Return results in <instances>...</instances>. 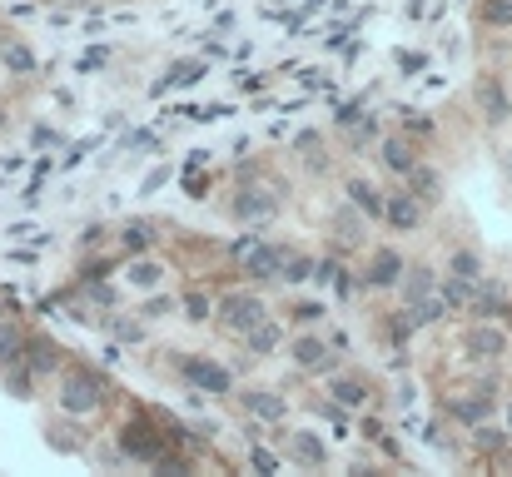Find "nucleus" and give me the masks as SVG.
Here are the masks:
<instances>
[{
    "mask_svg": "<svg viewBox=\"0 0 512 477\" xmlns=\"http://www.w3.org/2000/svg\"><path fill=\"white\" fill-rule=\"evenodd\" d=\"M5 125H10V110H5V105H0V130H5Z\"/></svg>",
    "mask_w": 512,
    "mask_h": 477,
    "instance_id": "49",
    "label": "nucleus"
},
{
    "mask_svg": "<svg viewBox=\"0 0 512 477\" xmlns=\"http://www.w3.org/2000/svg\"><path fill=\"white\" fill-rule=\"evenodd\" d=\"M324 314H329L324 304H294V309H289V318H294V323H319Z\"/></svg>",
    "mask_w": 512,
    "mask_h": 477,
    "instance_id": "40",
    "label": "nucleus"
},
{
    "mask_svg": "<svg viewBox=\"0 0 512 477\" xmlns=\"http://www.w3.org/2000/svg\"><path fill=\"white\" fill-rule=\"evenodd\" d=\"M174 363H179V378H184L194 393H209V398L234 393V373H229L224 363H214V358H204V353H179Z\"/></svg>",
    "mask_w": 512,
    "mask_h": 477,
    "instance_id": "3",
    "label": "nucleus"
},
{
    "mask_svg": "<svg viewBox=\"0 0 512 477\" xmlns=\"http://www.w3.org/2000/svg\"><path fill=\"white\" fill-rule=\"evenodd\" d=\"M403 184H408L423 204H438V199H443V179H438V169H428V164H413V169L403 174Z\"/></svg>",
    "mask_w": 512,
    "mask_h": 477,
    "instance_id": "26",
    "label": "nucleus"
},
{
    "mask_svg": "<svg viewBox=\"0 0 512 477\" xmlns=\"http://www.w3.org/2000/svg\"><path fill=\"white\" fill-rule=\"evenodd\" d=\"M423 65H428V55H418V50H413V55H408V50H398V70H403V75H418Z\"/></svg>",
    "mask_w": 512,
    "mask_h": 477,
    "instance_id": "43",
    "label": "nucleus"
},
{
    "mask_svg": "<svg viewBox=\"0 0 512 477\" xmlns=\"http://www.w3.org/2000/svg\"><path fill=\"white\" fill-rule=\"evenodd\" d=\"M0 373H5V388H10L20 403H30V398H35V383H40V378H35L25 363H10V368H0Z\"/></svg>",
    "mask_w": 512,
    "mask_h": 477,
    "instance_id": "32",
    "label": "nucleus"
},
{
    "mask_svg": "<svg viewBox=\"0 0 512 477\" xmlns=\"http://www.w3.org/2000/svg\"><path fill=\"white\" fill-rule=\"evenodd\" d=\"M105 398H110V383H105L95 368H85V363H65L60 388H55V408H60L65 418H90V413H100Z\"/></svg>",
    "mask_w": 512,
    "mask_h": 477,
    "instance_id": "2",
    "label": "nucleus"
},
{
    "mask_svg": "<svg viewBox=\"0 0 512 477\" xmlns=\"http://www.w3.org/2000/svg\"><path fill=\"white\" fill-rule=\"evenodd\" d=\"M25 348H30V328L20 318H0V368L25 363Z\"/></svg>",
    "mask_w": 512,
    "mask_h": 477,
    "instance_id": "19",
    "label": "nucleus"
},
{
    "mask_svg": "<svg viewBox=\"0 0 512 477\" xmlns=\"http://www.w3.org/2000/svg\"><path fill=\"white\" fill-rule=\"evenodd\" d=\"M65 10H85V5H95V0H60Z\"/></svg>",
    "mask_w": 512,
    "mask_h": 477,
    "instance_id": "47",
    "label": "nucleus"
},
{
    "mask_svg": "<svg viewBox=\"0 0 512 477\" xmlns=\"http://www.w3.org/2000/svg\"><path fill=\"white\" fill-rule=\"evenodd\" d=\"M289 463H299V468H329V443L319 433H309V428H294L289 433Z\"/></svg>",
    "mask_w": 512,
    "mask_h": 477,
    "instance_id": "15",
    "label": "nucleus"
},
{
    "mask_svg": "<svg viewBox=\"0 0 512 477\" xmlns=\"http://www.w3.org/2000/svg\"><path fill=\"white\" fill-rule=\"evenodd\" d=\"M179 314L189 318V323H209V318L219 314V304H214V299H209L204 289H189V294L179 299Z\"/></svg>",
    "mask_w": 512,
    "mask_h": 477,
    "instance_id": "31",
    "label": "nucleus"
},
{
    "mask_svg": "<svg viewBox=\"0 0 512 477\" xmlns=\"http://www.w3.org/2000/svg\"><path fill=\"white\" fill-rule=\"evenodd\" d=\"M363 105H368V100H363V95H358V100H348V105H343L339 115H334V125H339V130H348V125H353V120H358V115H363Z\"/></svg>",
    "mask_w": 512,
    "mask_h": 477,
    "instance_id": "41",
    "label": "nucleus"
},
{
    "mask_svg": "<svg viewBox=\"0 0 512 477\" xmlns=\"http://www.w3.org/2000/svg\"><path fill=\"white\" fill-rule=\"evenodd\" d=\"M463 348H468L473 363L503 358V353H508V323H503V318H478V323L463 333Z\"/></svg>",
    "mask_w": 512,
    "mask_h": 477,
    "instance_id": "6",
    "label": "nucleus"
},
{
    "mask_svg": "<svg viewBox=\"0 0 512 477\" xmlns=\"http://www.w3.org/2000/svg\"><path fill=\"white\" fill-rule=\"evenodd\" d=\"M314 269H319V264H314L309 254H289V259H284V284H304V279H314Z\"/></svg>",
    "mask_w": 512,
    "mask_h": 477,
    "instance_id": "36",
    "label": "nucleus"
},
{
    "mask_svg": "<svg viewBox=\"0 0 512 477\" xmlns=\"http://www.w3.org/2000/svg\"><path fill=\"white\" fill-rule=\"evenodd\" d=\"M125 279H130L135 289H160V279H165V264H155L150 254H135V259H130V269H125Z\"/></svg>",
    "mask_w": 512,
    "mask_h": 477,
    "instance_id": "27",
    "label": "nucleus"
},
{
    "mask_svg": "<svg viewBox=\"0 0 512 477\" xmlns=\"http://www.w3.org/2000/svg\"><path fill=\"white\" fill-rule=\"evenodd\" d=\"M383 224L393 229V234H408V229H418L423 224V199L403 184V189H393L388 194V204H383Z\"/></svg>",
    "mask_w": 512,
    "mask_h": 477,
    "instance_id": "11",
    "label": "nucleus"
},
{
    "mask_svg": "<svg viewBox=\"0 0 512 477\" xmlns=\"http://www.w3.org/2000/svg\"><path fill=\"white\" fill-rule=\"evenodd\" d=\"M448 274H458V279H483L488 264H483L478 249H453V254H448Z\"/></svg>",
    "mask_w": 512,
    "mask_h": 477,
    "instance_id": "29",
    "label": "nucleus"
},
{
    "mask_svg": "<svg viewBox=\"0 0 512 477\" xmlns=\"http://www.w3.org/2000/svg\"><path fill=\"white\" fill-rule=\"evenodd\" d=\"M508 433H512V403H508Z\"/></svg>",
    "mask_w": 512,
    "mask_h": 477,
    "instance_id": "51",
    "label": "nucleus"
},
{
    "mask_svg": "<svg viewBox=\"0 0 512 477\" xmlns=\"http://www.w3.org/2000/svg\"><path fill=\"white\" fill-rule=\"evenodd\" d=\"M0 318H5V309H0Z\"/></svg>",
    "mask_w": 512,
    "mask_h": 477,
    "instance_id": "52",
    "label": "nucleus"
},
{
    "mask_svg": "<svg viewBox=\"0 0 512 477\" xmlns=\"http://www.w3.org/2000/svg\"><path fill=\"white\" fill-rule=\"evenodd\" d=\"M115 448L125 453V463H150V468H155V463L170 453V438H165L160 413H150V408L130 413V418L115 428Z\"/></svg>",
    "mask_w": 512,
    "mask_h": 477,
    "instance_id": "1",
    "label": "nucleus"
},
{
    "mask_svg": "<svg viewBox=\"0 0 512 477\" xmlns=\"http://www.w3.org/2000/svg\"><path fill=\"white\" fill-rule=\"evenodd\" d=\"M403 269H408L403 254L388 249V244H378V249L368 254V269H363L358 289H373V294H378V289H398V284H403Z\"/></svg>",
    "mask_w": 512,
    "mask_h": 477,
    "instance_id": "9",
    "label": "nucleus"
},
{
    "mask_svg": "<svg viewBox=\"0 0 512 477\" xmlns=\"http://www.w3.org/2000/svg\"><path fill=\"white\" fill-rule=\"evenodd\" d=\"M438 294H443L448 314H468V309H473V294H478V279H458V274H448V279H438Z\"/></svg>",
    "mask_w": 512,
    "mask_h": 477,
    "instance_id": "21",
    "label": "nucleus"
},
{
    "mask_svg": "<svg viewBox=\"0 0 512 477\" xmlns=\"http://www.w3.org/2000/svg\"><path fill=\"white\" fill-rule=\"evenodd\" d=\"M279 343H284V328H279L274 318H264V323H254V328L244 333V353H249V358H269V353H279Z\"/></svg>",
    "mask_w": 512,
    "mask_h": 477,
    "instance_id": "20",
    "label": "nucleus"
},
{
    "mask_svg": "<svg viewBox=\"0 0 512 477\" xmlns=\"http://www.w3.org/2000/svg\"><path fill=\"white\" fill-rule=\"evenodd\" d=\"M329 398H339L343 408H363V403H368V383L339 373V378H329Z\"/></svg>",
    "mask_w": 512,
    "mask_h": 477,
    "instance_id": "28",
    "label": "nucleus"
},
{
    "mask_svg": "<svg viewBox=\"0 0 512 477\" xmlns=\"http://www.w3.org/2000/svg\"><path fill=\"white\" fill-rule=\"evenodd\" d=\"M105 328H110V338H120V343H140V338H145V318L115 314V318H105Z\"/></svg>",
    "mask_w": 512,
    "mask_h": 477,
    "instance_id": "35",
    "label": "nucleus"
},
{
    "mask_svg": "<svg viewBox=\"0 0 512 477\" xmlns=\"http://www.w3.org/2000/svg\"><path fill=\"white\" fill-rule=\"evenodd\" d=\"M503 169H508V179H512V150H508V159H503Z\"/></svg>",
    "mask_w": 512,
    "mask_h": 477,
    "instance_id": "50",
    "label": "nucleus"
},
{
    "mask_svg": "<svg viewBox=\"0 0 512 477\" xmlns=\"http://www.w3.org/2000/svg\"><path fill=\"white\" fill-rule=\"evenodd\" d=\"M343 194H348V204L353 209H363L368 219H383V204H388V194L373 184V179H363V174H353L348 184H343Z\"/></svg>",
    "mask_w": 512,
    "mask_h": 477,
    "instance_id": "18",
    "label": "nucleus"
},
{
    "mask_svg": "<svg viewBox=\"0 0 512 477\" xmlns=\"http://www.w3.org/2000/svg\"><path fill=\"white\" fill-rule=\"evenodd\" d=\"M199 75H209V65H204V60H174V65H170V80H160L155 90H170V85H194Z\"/></svg>",
    "mask_w": 512,
    "mask_h": 477,
    "instance_id": "33",
    "label": "nucleus"
},
{
    "mask_svg": "<svg viewBox=\"0 0 512 477\" xmlns=\"http://www.w3.org/2000/svg\"><path fill=\"white\" fill-rule=\"evenodd\" d=\"M493 408H498V383H478V388H468V393H458V398L443 403V413H448L453 423H463V428L488 423Z\"/></svg>",
    "mask_w": 512,
    "mask_h": 477,
    "instance_id": "5",
    "label": "nucleus"
},
{
    "mask_svg": "<svg viewBox=\"0 0 512 477\" xmlns=\"http://www.w3.org/2000/svg\"><path fill=\"white\" fill-rule=\"evenodd\" d=\"M65 363H70V358H65V348H60V343H55L50 333H30V348H25V368H30L35 378H50V373L60 378V373H65Z\"/></svg>",
    "mask_w": 512,
    "mask_h": 477,
    "instance_id": "12",
    "label": "nucleus"
},
{
    "mask_svg": "<svg viewBox=\"0 0 512 477\" xmlns=\"http://www.w3.org/2000/svg\"><path fill=\"white\" fill-rule=\"evenodd\" d=\"M239 403H244V413H254V418H264V423L289 418V403H284V393H274V388H244Z\"/></svg>",
    "mask_w": 512,
    "mask_h": 477,
    "instance_id": "17",
    "label": "nucleus"
},
{
    "mask_svg": "<svg viewBox=\"0 0 512 477\" xmlns=\"http://www.w3.org/2000/svg\"><path fill=\"white\" fill-rule=\"evenodd\" d=\"M473 100H478V110L488 115V125H503L512 110V95L503 90V80L498 75H483L478 85H473Z\"/></svg>",
    "mask_w": 512,
    "mask_h": 477,
    "instance_id": "13",
    "label": "nucleus"
},
{
    "mask_svg": "<svg viewBox=\"0 0 512 477\" xmlns=\"http://www.w3.org/2000/svg\"><path fill=\"white\" fill-rule=\"evenodd\" d=\"M508 428H498V423H478V428H473V448H478V453H488V458H498V453H503V448H508Z\"/></svg>",
    "mask_w": 512,
    "mask_h": 477,
    "instance_id": "30",
    "label": "nucleus"
},
{
    "mask_svg": "<svg viewBox=\"0 0 512 477\" xmlns=\"http://www.w3.org/2000/svg\"><path fill=\"white\" fill-rule=\"evenodd\" d=\"M508 95H512V90H508Z\"/></svg>",
    "mask_w": 512,
    "mask_h": 477,
    "instance_id": "53",
    "label": "nucleus"
},
{
    "mask_svg": "<svg viewBox=\"0 0 512 477\" xmlns=\"http://www.w3.org/2000/svg\"><path fill=\"white\" fill-rule=\"evenodd\" d=\"M0 65L10 70V75H35L40 70V55H35V45L25 40V35H0Z\"/></svg>",
    "mask_w": 512,
    "mask_h": 477,
    "instance_id": "14",
    "label": "nucleus"
},
{
    "mask_svg": "<svg viewBox=\"0 0 512 477\" xmlns=\"http://www.w3.org/2000/svg\"><path fill=\"white\" fill-rule=\"evenodd\" d=\"M249 463H254L259 473H274V468H279V458H274L269 448H254V453H249Z\"/></svg>",
    "mask_w": 512,
    "mask_h": 477,
    "instance_id": "44",
    "label": "nucleus"
},
{
    "mask_svg": "<svg viewBox=\"0 0 512 477\" xmlns=\"http://www.w3.org/2000/svg\"><path fill=\"white\" fill-rule=\"evenodd\" d=\"M329 348H334L329 338H319V333H299V338L289 343V358H294V368H304V373H334L339 353H329Z\"/></svg>",
    "mask_w": 512,
    "mask_h": 477,
    "instance_id": "10",
    "label": "nucleus"
},
{
    "mask_svg": "<svg viewBox=\"0 0 512 477\" xmlns=\"http://www.w3.org/2000/svg\"><path fill=\"white\" fill-rule=\"evenodd\" d=\"M329 229H334L339 249H358V244H363V234H368V214H363V209H353V204H339V209L329 214Z\"/></svg>",
    "mask_w": 512,
    "mask_h": 477,
    "instance_id": "16",
    "label": "nucleus"
},
{
    "mask_svg": "<svg viewBox=\"0 0 512 477\" xmlns=\"http://www.w3.org/2000/svg\"><path fill=\"white\" fill-rule=\"evenodd\" d=\"M378 155H383V164H388L393 174H408V169L418 164L413 140H403V135H388V140H378Z\"/></svg>",
    "mask_w": 512,
    "mask_h": 477,
    "instance_id": "25",
    "label": "nucleus"
},
{
    "mask_svg": "<svg viewBox=\"0 0 512 477\" xmlns=\"http://www.w3.org/2000/svg\"><path fill=\"white\" fill-rule=\"evenodd\" d=\"M155 239H160V229H155L150 219H130V224L120 229V249H125L130 259H135V254H150Z\"/></svg>",
    "mask_w": 512,
    "mask_h": 477,
    "instance_id": "23",
    "label": "nucleus"
},
{
    "mask_svg": "<svg viewBox=\"0 0 512 477\" xmlns=\"http://www.w3.org/2000/svg\"><path fill=\"white\" fill-rule=\"evenodd\" d=\"M179 309V299H170V294H155L145 309H140V318H165V314H174Z\"/></svg>",
    "mask_w": 512,
    "mask_h": 477,
    "instance_id": "39",
    "label": "nucleus"
},
{
    "mask_svg": "<svg viewBox=\"0 0 512 477\" xmlns=\"http://www.w3.org/2000/svg\"><path fill=\"white\" fill-rule=\"evenodd\" d=\"M478 20L483 25H512V0H483L478 5Z\"/></svg>",
    "mask_w": 512,
    "mask_h": 477,
    "instance_id": "37",
    "label": "nucleus"
},
{
    "mask_svg": "<svg viewBox=\"0 0 512 477\" xmlns=\"http://www.w3.org/2000/svg\"><path fill=\"white\" fill-rule=\"evenodd\" d=\"M45 443H50L55 453H80V448H85L80 438H70V428H50V423H45Z\"/></svg>",
    "mask_w": 512,
    "mask_h": 477,
    "instance_id": "38",
    "label": "nucleus"
},
{
    "mask_svg": "<svg viewBox=\"0 0 512 477\" xmlns=\"http://www.w3.org/2000/svg\"><path fill=\"white\" fill-rule=\"evenodd\" d=\"M95 244H105V224H90V229L80 234V249H95Z\"/></svg>",
    "mask_w": 512,
    "mask_h": 477,
    "instance_id": "45",
    "label": "nucleus"
},
{
    "mask_svg": "<svg viewBox=\"0 0 512 477\" xmlns=\"http://www.w3.org/2000/svg\"><path fill=\"white\" fill-rule=\"evenodd\" d=\"M503 323H508V333H512V299H508V309H503Z\"/></svg>",
    "mask_w": 512,
    "mask_h": 477,
    "instance_id": "48",
    "label": "nucleus"
},
{
    "mask_svg": "<svg viewBox=\"0 0 512 477\" xmlns=\"http://www.w3.org/2000/svg\"><path fill=\"white\" fill-rule=\"evenodd\" d=\"M30 140H35V145H60V135H55L50 125H35V135H30Z\"/></svg>",
    "mask_w": 512,
    "mask_h": 477,
    "instance_id": "46",
    "label": "nucleus"
},
{
    "mask_svg": "<svg viewBox=\"0 0 512 477\" xmlns=\"http://www.w3.org/2000/svg\"><path fill=\"white\" fill-rule=\"evenodd\" d=\"M343 140H348V150H363V145H373V140H383V135H378V120H373V115H358V120L343 130Z\"/></svg>",
    "mask_w": 512,
    "mask_h": 477,
    "instance_id": "34",
    "label": "nucleus"
},
{
    "mask_svg": "<svg viewBox=\"0 0 512 477\" xmlns=\"http://www.w3.org/2000/svg\"><path fill=\"white\" fill-rule=\"evenodd\" d=\"M214 318H219V328H224V333L244 338L254 323H264V318H269V304H264L259 294H249V289H234V294H224V299H219V314Z\"/></svg>",
    "mask_w": 512,
    "mask_h": 477,
    "instance_id": "4",
    "label": "nucleus"
},
{
    "mask_svg": "<svg viewBox=\"0 0 512 477\" xmlns=\"http://www.w3.org/2000/svg\"><path fill=\"white\" fill-rule=\"evenodd\" d=\"M279 189H269V184H244V189H234V219L239 224H264V219H274L279 214Z\"/></svg>",
    "mask_w": 512,
    "mask_h": 477,
    "instance_id": "7",
    "label": "nucleus"
},
{
    "mask_svg": "<svg viewBox=\"0 0 512 477\" xmlns=\"http://www.w3.org/2000/svg\"><path fill=\"white\" fill-rule=\"evenodd\" d=\"M503 309H508V289L498 284V279H478V294H473V309L468 314L473 318H503Z\"/></svg>",
    "mask_w": 512,
    "mask_h": 477,
    "instance_id": "22",
    "label": "nucleus"
},
{
    "mask_svg": "<svg viewBox=\"0 0 512 477\" xmlns=\"http://www.w3.org/2000/svg\"><path fill=\"white\" fill-rule=\"evenodd\" d=\"M284 259H289V249L284 244H249L244 254H239V264H244V274L254 279V284H274V279H284Z\"/></svg>",
    "mask_w": 512,
    "mask_h": 477,
    "instance_id": "8",
    "label": "nucleus"
},
{
    "mask_svg": "<svg viewBox=\"0 0 512 477\" xmlns=\"http://www.w3.org/2000/svg\"><path fill=\"white\" fill-rule=\"evenodd\" d=\"M398 289H403V299H408V304L433 299V294H438V274H433L428 264H413V269H403V284H398Z\"/></svg>",
    "mask_w": 512,
    "mask_h": 477,
    "instance_id": "24",
    "label": "nucleus"
},
{
    "mask_svg": "<svg viewBox=\"0 0 512 477\" xmlns=\"http://www.w3.org/2000/svg\"><path fill=\"white\" fill-rule=\"evenodd\" d=\"M403 130H413V135H433V120H428L423 110H408V115H403Z\"/></svg>",
    "mask_w": 512,
    "mask_h": 477,
    "instance_id": "42",
    "label": "nucleus"
}]
</instances>
